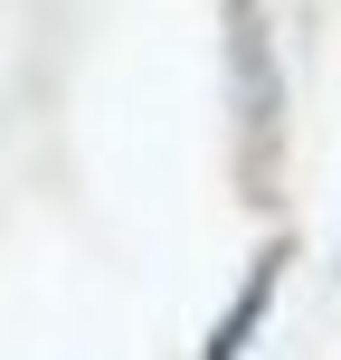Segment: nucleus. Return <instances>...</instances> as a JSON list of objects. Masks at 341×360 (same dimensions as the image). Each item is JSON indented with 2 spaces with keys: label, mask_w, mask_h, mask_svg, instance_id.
I'll return each mask as SVG.
<instances>
[{
  "label": "nucleus",
  "mask_w": 341,
  "mask_h": 360,
  "mask_svg": "<svg viewBox=\"0 0 341 360\" xmlns=\"http://www.w3.org/2000/svg\"><path fill=\"white\" fill-rule=\"evenodd\" d=\"M228 29H237V86H247V133L266 143V133H275V57H266V29H256V0H228Z\"/></svg>",
  "instance_id": "obj_1"
},
{
  "label": "nucleus",
  "mask_w": 341,
  "mask_h": 360,
  "mask_svg": "<svg viewBox=\"0 0 341 360\" xmlns=\"http://www.w3.org/2000/svg\"><path fill=\"white\" fill-rule=\"evenodd\" d=\"M266 294H275V275H256V285H247V304H237L228 323H218V351H209V360H237V342H247V323L266 313Z\"/></svg>",
  "instance_id": "obj_2"
}]
</instances>
